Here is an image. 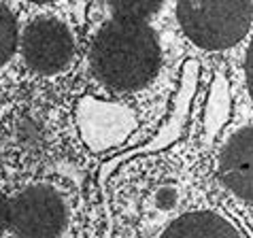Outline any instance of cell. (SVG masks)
<instances>
[{"mask_svg": "<svg viewBox=\"0 0 253 238\" xmlns=\"http://www.w3.org/2000/svg\"><path fill=\"white\" fill-rule=\"evenodd\" d=\"M68 145L66 111L39 92H17L0 102V166L43 177Z\"/></svg>", "mask_w": 253, "mask_h": 238, "instance_id": "6da1fadb", "label": "cell"}, {"mask_svg": "<svg viewBox=\"0 0 253 238\" xmlns=\"http://www.w3.org/2000/svg\"><path fill=\"white\" fill-rule=\"evenodd\" d=\"M164 51L149 22L107 19L87 49V68L107 92L134 94L149 87L162 71Z\"/></svg>", "mask_w": 253, "mask_h": 238, "instance_id": "7a4b0ae2", "label": "cell"}, {"mask_svg": "<svg viewBox=\"0 0 253 238\" xmlns=\"http://www.w3.org/2000/svg\"><path fill=\"white\" fill-rule=\"evenodd\" d=\"M77 204L62 181L32 177L11 194L9 238H70Z\"/></svg>", "mask_w": 253, "mask_h": 238, "instance_id": "3957f363", "label": "cell"}, {"mask_svg": "<svg viewBox=\"0 0 253 238\" xmlns=\"http://www.w3.org/2000/svg\"><path fill=\"white\" fill-rule=\"evenodd\" d=\"M174 17L187 43L207 53H221L247 39L253 0H177Z\"/></svg>", "mask_w": 253, "mask_h": 238, "instance_id": "277c9868", "label": "cell"}, {"mask_svg": "<svg viewBox=\"0 0 253 238\" xmlns=\"http://www.w3.org/2000/svg\"><path fill=\"white\" fill-rule=\"evenodd\" d=\"M19 55L34 77L51 79L73 66L77 58V37L64 19L39 15L24 26Z\"/></svg>", "mask_w": 253, "mask_h": 238, "instance_id": "5b68a950", "label": "cell"}, {"mask_svg": "<svg viewBox=\"0 0 253 238\" xmlns=\"http://www.w3.org/2000/svg\"><path fill=\"white\" fill-rule=\"evenodd\" d=\"M213 177L232 202L253 208V123L238 125L217 147Z\"/></svg>", "mask_w": 253, "mask_h": 238, "instance_id": "8992f818", "label": "cell"}, {"mask_svg": "<svg viewBox=\"0 0 253 238\" xmlns=\"http://www.w3.org/2000/svg\"><path fill=\"white\" fill-rule=\"evenodd\" d=\"M153 238H247V234L223 208L196 204L164 223Z\"/></svg>", "mask_w": 253, "mask_h": 238, "instance_id": "52a82bcc", "label": "cell"}, {"mask_svg": "<svg viewBox=\"0 0 253 238\" xmlns=\"http://www.w3.org/2000/svg\"><path fill=\"white\" fill-rule=\"evenodd\" d=\"M19 39H22V30H19L17 15L4 0H0V71L9 66L19 53Z\"/></svg>", "mask_w": 253, "mask_h": 238, "instance_id": "ba28073f", "label": "cell"}, {"mask_svg": "<svg viewBox=\"0 0 253 238\" xmlns=\"http://www.w3.org/2000/svg\"><path fill=\"white\" fill-rule=\"evenodd\" d=\"M115 19H132V22H149L162 9L164 0H104Z\"/></svg>", "mask_w": 253, "mask_h": 238, "instance_id": "9c48e42d", "label": "cell"}, {"mask_svg": "<svg viewBox=\"0 0 253 238\" xmlns=\"http://www.w3.org/2000/svg\"><path fill=\"white\" fill-rule=\"evenodd\" d=\"M11 221V194L0 187V238H9Z\"/></svg>", "mask_w": 253, "mask_h": 238, "instance_id": "30bf717a", "label": "cell"}, {"mask_svg": "<svg viewBox=\"0 0 253 238\" xmlns=\"http://www.w3.org/2000/svg\"><path fill=\"white\" fill-rule=\"evenodd\" d=\"M245 85H247V94L253 102V40L247 47V53H245Z\"/></svg>", "mask_w": 253, "mask_h": 238, "instance_id": "8fae6325", "label": "cell"}, {"mask_svg": "<svg viewBox=\"0 0 253 238\" xmlns=\"http://www.w3.org/2000/svg\"><path fill=\"white\" fill-rule=\"evenodd\" d=\"M24 2H30V4H53V2H60V0H24Z\"/></svg>", "mask_w": 253, "mask_h": 238, "instance_id": "7c38bea8", "label": "cell"}]
</instances>
